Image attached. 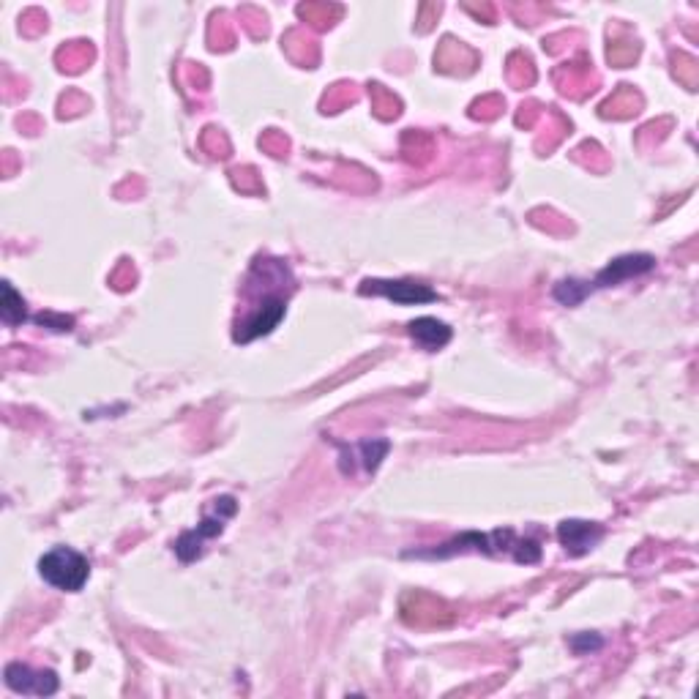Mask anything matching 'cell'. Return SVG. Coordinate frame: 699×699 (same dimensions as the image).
<instances>
[{
  "instance_id": "obj_6",
  "label": "cell",
  "mask_w": 699,
  "mask_h": 699,
  "mask_svg": "<svg viewBox=\"0 0 699 699\" xmlns=\"http://www.w3.org/2000/svg\"><path fill=\"white\" fill-rule=\"evenodd\" d=\"M6 686L17 694H28V697H52L61 680L55 669H33L28 664L14 661L6 667Z\"/></svg>"
},
{
  "instance_id": "obj_9",
  "label": "cell",
  "mask_w": 699,
  "mask_h": 699,
  "mask_svg": "<svg viewBox=\"0 0 699 699\" xmlns=\"http://www.w3.org/2000/svg\"><path fill=\"white\" fill-rule=\"evenodd\" d=\"M407 334L413 336V342L424 350H440L451 342V328H448L443 320L437 317H418L413 323L407 325Z\"/></svg>"
},
{
  "instance_id": "obj_2",
  "label": "cell",
  "mask_w": 699,
  "mask_h": 699,
  "mask_svg": "<svg viewBox=\"0 0 699 699\" xmlns=\"http://www.w3.org/2000/svg\"><path fill=\"white\" fill-rule=\"evenodd\" d=\"M39 574L52 588L77 593L91 577V563L71 547H55L39 560Z\"/></svg>"
},
{
  "instance_id": "obj_1",
  "label": "cell",
  "mask_w": 699,
  "mask_h": 699,
  "mask_svg": "<svg viewBox=\"0 0 699 699\" xmlns=\"http://www.w3.org/2000/svg\"><path fill=\"white\" fill-rule=\"evenodd\" d=\"M484 552V555H497V552H511L517 563H525V566H533L541 560V547L533 538H517L514 530H495V533H462V536L451 538L448 544L437 549H407L405 558H451V555H459V552Z\"/></svg>"
},
{
  "instance_id": "obj_12",
  "label": "cell",
  "mask_w": 699,
  "mask_h": 699,
  "mask_svg": "<svg viewBox=\"0 0 699 699\" xmlns=\"http://www.w3.org/2000/svg\"><path fill=\"white\" fill-rule=\"evenodd\" d=\"M388 448H391L388 440H364V443L358 446V451H361V462H364V467L369 470V473H375L377 467H380V462H383L385 454H388Z\"/></svg>"
},
{
  "instance_id": "obj_4",
  "label": "cell",
  "mask_w": 699,
  "mask_h": 699,
  "mask_svg": "<svg viewBox=\"0 0 699 699\" xmlns=\"http://www.w3.org/2000/svg\"><path fill=\"white\" fill-rule=\"evenodd\" d=\"M287 315V298L282 293H274L268 290L265 295H260L254 301L252 312L235 325V342H252V339H260V336H268L274 331L276 325L282 323V317Z\"/></svg>"
},
{
  "instance_id": "obj_13",
  "label": "cell",
  "mask_w": 699,
  "mask_h": 699,
  "mask_svg": "<svg viewBox=\"0 0 699 699\" xmlns=\"http://www.w3.org/2000/svg\"><path fill=\"white\" fill-rule=\"evenodd\" d=\"M33 323L36 325H44V328H52V331H71L74 328V320L66 315H36L33 317Z\"/></svg>"
},
{
  "instance_id": "obj_5",
  "label": "cell",
  "mask_w": 699,
  "mask_h": 699,
  "mask_svg": "<svg viewBox=\"0 0 699 699\" xmlns=\"http://www.w3.org/2000/svg\"><path fill=\"white\" fill-rule=\"evenodd\" d=\"M358 293L383 295V298H388V301H394V304L399 306H418L437 301V293L432 287L413 282V279H366V282L358 287Z\"/></svg>"
},
{
  "instance_id": "obj_14",
  "label": "cell",
  "mask_w": 699,
  "mask_h": 699,
  "mask_svg": "<svg viewBox=\"0 0 699 699\" xmlns=\"http://www.w3.org/2000/svg\"><path fill=\"white\" fill-rule=\"evenodd\" d=\"M571 645H574V650H577V653H585V650L601 648V639L598 637H574L571 639Z\"/></svg>"
},
{
  "instance_id": "obj_10",
  "label": "cell",
  "mask_w": 699,
  "mask_h": 699,
  "mask_svg": "<svg viewBox=\"0 0 699 699\" xmlns=\"http://www.w3.org/2000/svg\"><path fill=\"white\" fill-rule=\"evenodd\" d=\"M0 317L6 325H20L28 320L25 315V301L22 295L11 287L9 282H3V306H0Z\"/></svg>"
},
{
  "instance_id": "obj_8",
  "label": "cell",
  "mask_w": 699,
  "mask_h": 699,
  "mask_svg": "<svg viewBox=\"0 0 699 699\" xmlns=\"http://www.w3.org/2000/svg\"><path fill=\"white\" fill-rule=\"evenodd\" d=\"M656 268V257L653 254H623L596 276V287H612V284L626 282V279H634L639 274H648Z\"/></svg>"
},
{
  "instance_id": "obj_11",
  "label": "cell",
  "mask_w": 699,
  "mask_h": 699,
  "mask_svg": "<svg viewBox=\"0 0 699 699\" xmlns=\"http://www.w3.org/2000/svg\"><path fill=\"white\" fill-rule=\"evenodd\" d=\"M590 295V282H579V279H563L555 284V298L563 306L582 304Z\"/></svg>"
},
{
  "instance_id": "obj_3",
  "label": "cell",
  "mask_w": 699,
  "mask_h": 699,
  "mask_svg": "<svg viewBox=\"0 0 699 699\" xmlns=\"http://www.w3.org/2000/svg\"><path fill=\"white\" fill-rule=\"evenodd\" d=\"M235 511H238V503H235V497L224 495V497H216L211 503V508L205 511L203 522L197 525V530H189V533H183L181 538H178V544H175V552H178V558L183 560V563H189V560L200 558L203 555V544L208 541V538H216L222 536L224 525H227V519L235 517Z\"/></svg>"
},
{
  "instance_id": "obj_7",
  "label": "cell",
  "mask_w": 699,
  "mask_h": 699,
  "mask_svg": "<svg viewBox=\"0 0 699 699\" xmlns=\"http://www.w3.org/2000/svg\"><path fill=\"white\" fill-rule=\"evenodd\" d=\"M558 538L568 555L579 558V555H588L590 549L604 538V527L593 525V522H582V519H566V522H560Z\"/></svg>"
}]
</instances>
